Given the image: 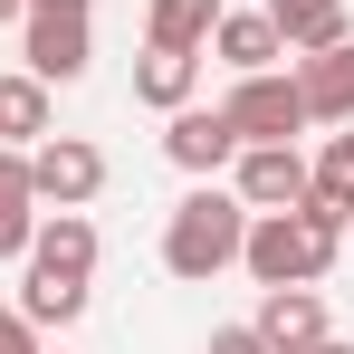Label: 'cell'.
<instances>
[{
    "instance_id": "19",
    "label": "cell",
    "mask_w": 354,
    "mask_h": 354,
    "mask_svg": "<svg viewBox=\"0 0 354 354\" xmlns=\"http://www.w3.org/2000/svg\"><path fill=\"white\" fill-rule=\"evenodd\" d=\"M10 19H29V0H0V29H10Z\"/></svg>"
},
{
    "instance_id": "8",
    "label": "cell",
    "mask_w": 354,
    "mask_h": 354,
    "mask_svg": "<svg viewBox=\"0 0 354 354\" xmlns=\"http://www.w3.org/2000/svg\"><path fill=\"white\" fill-rule=\"evenodd\" d=\"M249 326L268 335V354H306V345H326V335H335L316 288H259V316H249Z\"/></svg>"
},
{
    "instance_id": "15",
    "label": "cell",
    "mask_w": 354,
    "mask_h": 354,
    "mask_svg": "<svg viewBox=\"0 0 354 354\" xmlns=\"http://www.w3.org/2000/svg\"><path fill=\"white\" fill-rule=\"evenodd\" d=\"M39 134H48V77L10 67V77H0V144L19 153V144H39Z\"/></svg>"
},
{
    "instance_id": "11",
    "label": "cell",
    "mask_w": 354,
    "mask_h": 354,
    "mask_svg": "<svg viewBox=\"0 0 354 354\" xmlns=\"http://www.w3.org/2000/svg\"><path fill=\"white\" fill-rule=\"evenodd\" d=\"M211 48H221V67H239V77H259V67L288 58V39L268 29V10H221V19H211Z\"/></svg>"
},
{
    "instance_id": "3",
    "label": "cell",
    "mask_w": 354,
    "mask_h": 354,
    "mask_svg": "<svg viewBox=\"0 0 354 354\" xmlns=\"http://www.w3.org/2000/svg\"><path fill=\"white\" fill-rule=\"evenodd\" d=\"M239 239H249V201L221 192V182H201V192H182L173 221H163V268L182 288H211L221 268H239Z\"/></svg>"
},
{
    "instance_id": "17",
    "label": "cell",
    "mask_w": 354,
    "mask_h": 354,
    "mask_svg": "<svg viewBox=\"0 0 354 354\" xmlns=\"http://www.w3.org/2000/svg\"><path fill=\"white\" fill-rule=\"evenodd\" d=\"M0 354H39V326H29L19 306H0Z\"/></svg>"
},
{
    "instance_id": "18",
    "label": "cell",
    "mask_w": 354,
    "mask_h": 354,
    "mask_svg": "<svg viewBox=\"0 0 354 354\" xmlns=\"http://www.w3.org/2000/svg\"><path fill=\"white\" fill-rule=\"evenodd\" d=\"M211 354H268L259 326H211Z\"/></svg>"
},
{
    "instance_id": "5",
    "label": "cell",
    "mask_w": 354,
    "mask_h": 354,
    "mask_svg": "<svg viewBox=\"0 0 354 354\" xmlns=\"http://www.w3.org/2000/svg\"><path fill=\"white\" fill-rule=\"evenodd\" d=\"M221 115L239 124V144H297L306 134V96H297V77L259 67V77H239L230 96H221Z\"/></svg>"
},
{
    "instance_id": "1",
    "label": "cell",
    "mask_w": 354,
    "mask_h": 354,
    "mask_svg": "<svg viewBox=\"0 0 354 354\" xmlns=\"http://www.w3.org/2000/svg\"><path fill=\"white\" fill-rule=\"evenodd\" d=\"M345 211H326V201H297V211H249V239H239V268L259 278V288H316L326 268H335V249H345Z\"/></svg>"
},
{
    "instance_id": "2",
    "label": "cell",
    "mask_w": 354,
    "mask_h": 354,
    "mask_svg": "<svg viewBox=\"0 0 354 354\" xmlns=\"http://www.w3.org/2000/svg\"><path fill=\"white\" fill-rule=\"evenodd\" d=\"M19 316L29 326H77L86 316V278H96V221L86 211H48L29 230V259H19Z\"/></svg>"
},
{
    "instance_id": "13",
    "label": "cell",
    "mask_w": 354,
    "mask_h": 354,
    "mask_svg": "<svg viewBox=\"0 0 354 354\" xmlns=\"http://www.w3.org/2000/svg\"><path fill=\"white\" fill-rule=\"evenodd\" d=\"M192 86H201V58H192V48H144V58H134V96H144L153 115H182Z\"/></svg>"
},
{
    "instance_id": "16",
    "label": "cell",
    "mask_w": 354,
    "mask_h": 354,
    "mask_svg": "<svg viewBox=\"0 0 354 354\" xmlns=\"http://www.w3.org/2000/svg\"><path fill=\"white\" fill-rule=\"evenodd\" d=\"M211 19H221V0H153L144 10V48H211Z\"/></svg>"
},
{
    "instance_id": "4",
    "label": "cell",
    "mask_w": 354,
    "mask_h": 354,
    "mask_svg": "<svg viewBox=\"0 0 354 354\" xmlns=\"http://www.w3.org/2000/svg\"><path fill=\"white\" fill-rule=\"evenodd\" d=\"M29 192H39V211H86L106 192V153L86 134H39L29 144Z\"/></svg>"
},
{
    "instance_id": "10",
    "label": "cell",
    "mask_w": 354,
    "mask_h": 354,
    "mask_svg": "<svg viewBox=\"0 0 354 354\" xmlns=\"http://www.w3.org/2000/svg\"><path fill=\"white\" fill-rule=\"evenodd\" d=\"M163 153H173L182 173H201V182H211V173L239 153V124L221 115V106H182V115H173V134H163Z\"/></svg>"
},
{
    "instance_id": "6",
    "label": "cell",
    "mask_w": 354,
    "mask_h": 354,
    "mask_svg": "<svg viewBox=\"0 0 354 354\" xmlns=\"http://www.w3.org/2000/svg\"><path fill=\"white\" fill-rule=\"evenodd\" d=\"M29 39H19V58L29 77H48V86H77L86 58H96V39H86V10H48V0H29V19H19Z\"/></svg>"
},
{
    "instance_id": "21",
    "label": "cell",
    "mask_w": 354,
    "mask_h": 354,
    "mask_svg": "<svg viewBox=\"0 0 354 354\" xmlns=\"http://www.w3.org/2000/svg\"><path fill=\"white\" fill-rule=\"evenodd\" d=\"M48 10H86V0H48Z\"/></svg>"
},
{
    "instance_id": "20",
    "label": "cell",
    "mask_w": 354,
    "mask_h": 354,
    "mask_svg": "<svg viewBox=\"0 0 354 354\" xmlns=\"http://www.w3.org/2000/svg\"><path fill=\"white\" fill-rule=\"evenodd\" d=\"M306 354H354V345H345V335H326V345H306Z\"/></svg>"
},
{
    "instance_id": "14",
    "label": "cell",
    "mask_w": 354,
    "mask_h": 354,
    "mask_svg": "<svg viewBox=\"0 0 354 354\" xmlns=\"http://www.w3.org/2000/svg\"><path fill=\"white\" fill-rule=\"evenodd\" d=\"M29 230H39V192H29V153L0 144V259H29Z\"/></svg>"
},
{
    "instance_id": "12",
    "label": "cell",
    "mask_w": 354,
    "mask_h": 354,
    "mask_svg": "<svg viewBox=\"0 0 354 354\" xmlns=\"http://www.w3.org/2000/svg\"><path fill=\"white\" fill-rule=\"evenodd\" d=\"M268 29L288 39V58H306V48H335V39H354L345 0H268Z\"/></svg>"
},
{
    "instance_id": "9",
    "label": "cell",
    "mask_w": 354,
    "mask_h": 354,
    "mask_svg": "<svg viewBox=\"0 0 354 354\" xmlns=\"http://www.w3.org/2000/svg\"><path fill=\"white\" fill-rule=\"evenodd\" d=\"M297 96H306V124H345L354 115V39L306 48L297 58Z\"/></svg>"
},
{
    "instance_id": "7",
    "label": "cell",
    "mask_w": 354,
    "mask_h": 354,
    "mask_svg": "<svg viewBox=\"0 0 354 354\" xmlns=\"http://www.w3.org/2000/svg\"><path fill=\"white\" fill-rule=\"evenodd\" d=\"M306 173H316V163H306L297 144H239L230 153V192L249 211H297V201H306Z\"/></svg>"
}]
</instances>
